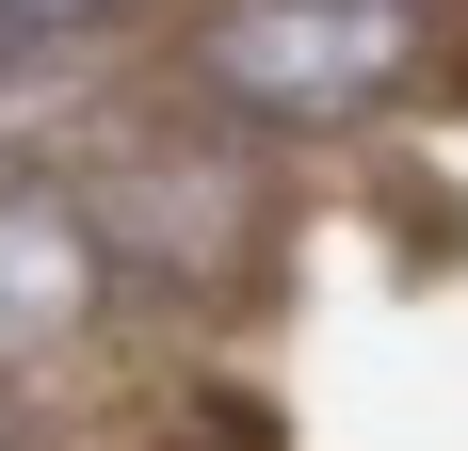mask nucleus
Wrapping results in <instances>:
<instances>
[{"mask_svg":"<svg viewBox=\"0 0 468 451\" xmlns=\"http://www.w3.org/2000/svg\"><path fill=\"white\" fill-rule=\"evenodd\" d=\"M33 81H48V48L16 33V16H0V97H33Z\"/></svg>","mask_w":468,"mask_h":451,"instance_id":"nucleus-4","label":"nucleus"},{"mask_svg":"<svg viewBox=\"0 0 468 451\" xmlns=\"http://www.w3.org/2000/svg\"><path fill=\"white\" fill-rule=\"evenodd\" d=\"M436 65V0H194L178 97L210 130H356Z\"/></svg>","mask_w":468,"mask_h":451,"instance_id":"nucleus-1","label":"nucleus"},{"mask_svg":"<svg viewBox=\"0 0 468 451\" xmlns=\"http://www.w3.org/2000/svg\"><path fill=\"white\" fill-rule=\"evenodd\" d=\"M0 16H16L33 48H97V33H130L145 0H0Z\"/></svg>","mask_w":468,"mask_h":451,"instance_id":"nucleus-3","label":"nucleus"},{"mask_svg":"<svg viewBox=\"0 0 468 451\" xmlns=\"http://www.w3.org/2000/svg\"><path fill=\"white\" fill-rule=\"evenodd\" d=\"M113 307H130V274H113L97 194L0 178V404H33V387H48V355H81Z\"/></svg>","mask_w":468,"mask_h":451,"instance_id":"nucleus-2","label":"nucleus"}]
</instances>
